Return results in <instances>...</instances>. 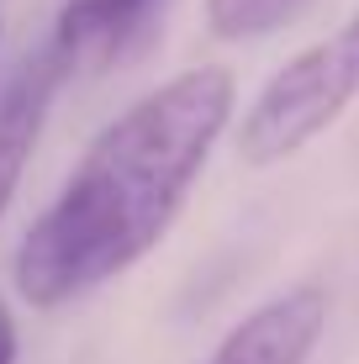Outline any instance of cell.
I'll use <instances>...</instances> for the list:
<instances>
[{
	"label": "cell",
	"instance_id": "obj_1",
	"mask_svg": "<svg viewBox=\"0 0 359 364\" xmlns=\"http://www.w3.org/2000/svg\"><path fill=\"white\" fill-rule=\"evenodd\" d=\"M238 80L195 64L132 100L69 169L11 254V285L32 311H58L143 264L175 228L195 174L232 127Z\"/></svg>",
	"mask_w": 359,
	"mask_h": 364
},
{
	"label": "cell",
	"instance_id": "obj_2",
	"mask_svg": "<svg viewBox=\"0 0 359 364\" xmlns=\"http://www.w3.org/2000/svg\"><path fill=\"white\" fill-rule=\"evenodd\" d=\"M354 100H359V11L338 32L317 37L312 48H301L286 69L264 80V90L243 111L238 159L249 169L286 164L312 137H323Z\"/></svg>",
	"mask_w": 359,
	"mask_h": 364
},
{
	"label": "cell",
	"instance_id": "obj_3",
	"mask_svg": "<svg viewBox=\"0 0 359 364\" xmlns=\"http://www.w3.org/2000/svg\"><path fill=\"white\" fill-rule=\"evenodd\" d=\"M64 80H69V64L58 58L53 43L16 58L11 74L0 80V222H6L11 200H16L21 180H27L37 137H43L48 117H53V100L64 90Z\"/></svg>",
	"mask_w": 359,
	"mask_h": 364
},
{
	"label": "cell",
	"instance_id": "obj_4",
	"mask_svg": "<svg viewBox=\"0 0 359 364\" xmlns=\"http://www.w3.org/2000/svg\"><path fill=\"white\" fill-rule=\"evenodd\" d=\"M328 328V291L323 285H291L254 306L206 364H306Z\"/></svg>",
	"mask_w": 359,
	"mask_h": 364
},
{
	"label": "cell",
	"instance_id": "obj_5",
	"mask_svg": "<svg viewBox=\"0 0 359 364\" xmlns=\"http://www.w3.org/2000/svg\"><path fill=\"white\" fill-rule=\"evenodd\" d=\"M154 6L159 0H64L48 43L58 48L69 74L74 69H101L132 43V32L148 21Z\"/></svg>",
	"mask_w": 359,
	"mask_h": 364
},
{
	"label": "cell",
	"instance_id": "obj_6",
	"mask_svg": "<svg viewBox=\"0 0 359 364\" xmlns=\"http://www.w3.org/2000/svg\"><path fill=\"white\" fill-rule=\"evenodd\" d=\"M312 0H206V27L222 43H249V37H269L286 21H296Z\"/></svg>",
	"mask_w": 359,
	"mask_h": 364
},
{
	"label": "cell",
	"instance_id": "obj_7",
	"mask_svg": "<svg viewBox=\"0 0 359 364\" xmlns=\"http://www.w3.org/2000/svg\"><path fill=\"white\" fill-rule=\"evenodd\" d=\"M16 348H21V338H16V317H11L6 296H0V364H16Z\"/></svg>",
	"mask_w": 359,
	"mask_h": 364
}]
</instances>
